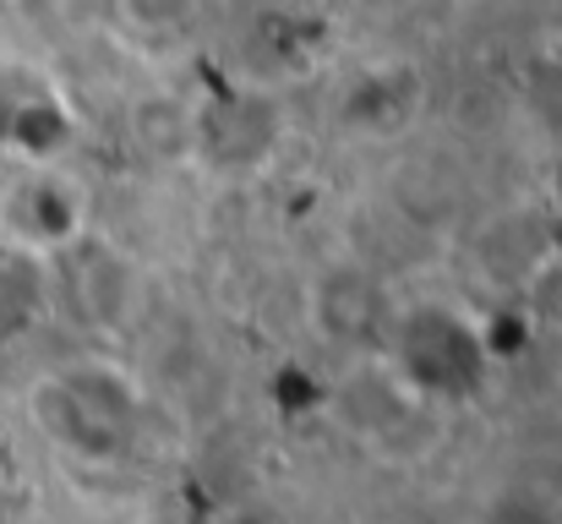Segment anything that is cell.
Masks as SVG:
<instances>
[{
    "label": "cell",
    "mask_w": 562,
    "mask_h": 524,
    "mask_svg": "<svg viewBox=\"0 0 562 524\" xmlns=\"http://www.w3.org/2000/svg\"><path fill=\"white\" fill-rule=\"evenodd\" d=\"M93 219V191L71 165L27 159L0 186V246L27 263L66 257Z\"/></svg>",
    "instance_id": "1"
},
{
    "label": "cell",
    "mask_w": 562,
    "mask_h": 524,
    "mask_svg": "<svg viewBox=\"0 0 562 524\" xmlns=\"http://www.w3.org/2000/svg\"><path fill=\"white\" fill-rule=\"evenodd\" d=\"M110 5L126 38L137 44H181L207 11V0H110Z\"/></svg>",
    "instance_id": "2"
},
{
    "label": "cell",
    "mask_w": 562,
    "mask_h": 524,
    "mask_svg": "<svg viewBox=\"0 0 562 524\" xmlns=\"http://www.w3.org/2000/svg\"><path fill=\"white\" fill-rule=\"evenodd\" d=\"M525 301H530V312H536L547 328L562 334V252L536 257V268H530V279H525Z\"/></svg>",
    "instance_id": "3"
},
{
    "label": "cell",
    "mask_w": 562,
    "mask_h": 524,
    "mask_svg": "<svg viewBox=\"0 0 562 524\" xmlns=\"http://www.w3.org/2000/svg\"><path fill=\"white\" fill-rule=\"evenodd\" d=\"M350 5H372L376 11V5H398V0H350Z\"/></svg>",
    "instance_id": "4"
}]
</instances>
